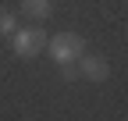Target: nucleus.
Returning a JSON list of instances; mask_svg holds the SVG:
<instances>
[{"label":"nucleus","instance_id":"f257e3e1","mask_svg":"<svg viewBox=\"0 0 128 121\" xmlns=\"http://www.w3.org/2000/svg\"><path fill=\"white\" fill-rule=\"evenodd\" d=\"M46 50H50V60L54 64H75L78 57L86 54V39L78 32H57L54 39H46Z\"/></svg>","mask_w":128,"mask_h":121},{"label":"nucleus","instance_id":"f03ea898","mask_svg":"<svg viewBox=\"0 0 128 121\" xmlns=\"http://www.w3.org/2000/svg\"><path fill=\"white\" fill-rule=\"evenodd\" d=\"M11 50L18 54L22 60H32V57H39L46 50V32H43V25H18V32L11 36Z\"/></svg>","mask_w":128,"mask_h":121},{"label":"nucleus","instance_id":"7ed1b4c3","mask_svg":"<svg viewBox=\"0 0 128 121\" xmlns=\"http://www.w3.org/2000/svg\"><path fill=\"white\" fill-rule=\"evenodd\" d=\"M75 68H78V75L89 78V82H107V78H110V60L100 57V54H89V50L75 60Z\"/></svg>","mask_w":128,"mask_h":121},{"label":"nucleus","instance_id":"20e7f679","mask_svg":"<svg viewBox=\"0 0 128 121\" xmlns=\"http://www.w3.org/2000/svg\"><path fill=\"white\" fill-rule=\"evenodd\" d=\"M50 11H54L50 0H22V14H25V18H32L36 25L50 18Z\"/></svg>","mask_w":128,"mask_h":121},{"label":"nucleus","instance_id":"39448f33","mask_svg":"<svg viewBox=\"0 0 128 121\" xmlns=\"http://www.w3.org/2000/svg\"><path fill=\"white\" fill-rule=\"evenodd\" d=\"M14 32H18V14H14V11H7V7H0V36H14Z\"/></svg>","mask_w":128,"mask_h":121},{"label":"nucleus","instance_id":"423d86ee","mask_svg":"<svg viewBox=\"0 0 128 121\" xmlns=\"http://www.w3.org/2000/svg\"><path fill=\"white\" fill-rule=\"evenodd\" d=\"M60 75L71 82V78H78V68H75V64H64V68H60Z\"/></svg>","mask_w":128,"mask_h":121}]
</instances>
